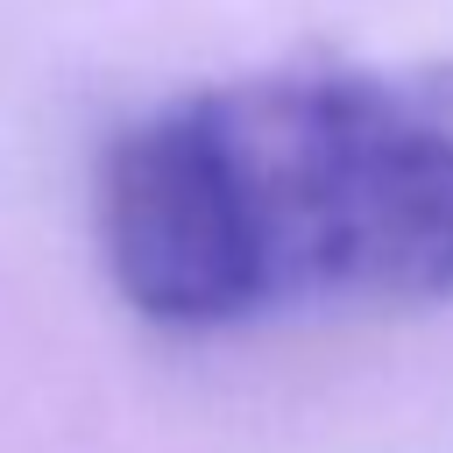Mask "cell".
I'll list each match as a JSON object with an SVG mask.
<instances>
[{"label": "cell", "instance_id": "1", "mask_svg": "<svg viewBox=\"0 0 453 453\" xmlns=\"http://www.w3.org/2000/svg\"><path fill=\"white\" fill-rule=\"evenodd\" d=\"M113 290L170 333L453 297V57L255 71L127 120L92 184Z\"/></svg>", "mask_w": 453, "mask_h": 453}]
</instances>
